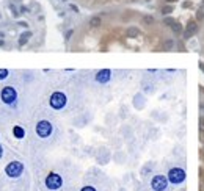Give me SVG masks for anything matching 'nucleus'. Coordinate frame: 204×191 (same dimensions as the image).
<instances>
[{"mask_svg": "<svg viewBox=\"0 0 204 191\" xmlns=\"http://www.w3.org/2000/svg\"><path fill=\"white\" fill-rule=\"evenodd\" d=\"M61 185H63V179L58 174L50 172L46 177V186H47L49 190H58V188H61Z\"/></svg>", "mask_w": 204, "mask_h": 191, "instance_id": "obj_3", "label": "nucleus"}, {"mask_svg": "<svg viewBox=\"0 0 204 191\" xmlns=\"http://www.w3.org/2000/svg\"><path fill=\"white\" fill-rule=\"evenodd\" d=\"M90 25H91L93 28H98V27L102 25V19L99 17V16H93V17L90 19Z\"/></svg>", "mask_w": 204, "mask_h": 191, "instance_id": "obj_10", "label": "nucleus"}, {"mask_svg": "<svg viewBox=\"0 0 204 191\" xmlns=\"http://www.w3.org/2000/svg\"><path fill=\"white\" fill-rule=\"evenodd\" d=\"M96 80H98L99 83H105L110 80V71L108 69H102V71L98 72V75H96Z\"/></svg>", "mask_w": 204, "mask_h": 191, "instance_id": "obj_9", "label": "nucleus"}, {"mask_svg": "<svg viewBox=\"0 0 204 191\" xmlns=\"http://www.w3.org/2000/svg\"><path fill=\"white\" fill-rule=\"evenodd\" d=\"M36 133H38V136H41V138H47L52 133V124L49 122V121H39V122L36 124Z\"/></svg>", "mask_w": 204, "mask_h": 191, "instance_id": "obj_4", "label": "nucleus"}, {"mask_svg": "<svg viewBox=\"0 0 204 191\" xmlns=\"http://www.w3.org/2000/svg\"><path fill=\"white\" fill-rule=\"evenodd\" d=\"M22 171H24V165H22L21 162H11L8 166L5 168V172L8 177H11V179H16V177H19L22 174Z\"/></svg>", "mask_w": 204, "mask_h": 191, "instance_id": "obj_2", "label": "nucleus"}, {"mask_svg": "<svg viewBox=\"0 0 204 191\" xmlns=\"http://www.w3.org/2000/svg\"><path fill=\"white\" fill-rule=\"evenodd\" d=\"M80 191H96V190L93 188V186H85V188H82Z\"/></svg>", "mask_w": 204, "mask_h": 191, "instance_id": "obj_21", "label": "nucleus"}, {"mask_svg": "<svg viewBox=\"0 0 204 191\" xmlns=\"http://www.w3.org/2000/svg\"><path fill=\"white\" fill-rule=\"evenodd\" d=\"M196 17H198V21H203V19H204V14H203V11H198V14H196Z\"/></svg>", "mask_w": 204, "mask_h": 191, "instance_id": "obj_20", "label": "nucleus"}, {"mask_svg": "<svg viewBox=\"0 0 204 191\" xmlns=\"http://www.w3.org/2000/svg\"><path fill=\"white\" fill-rule=\"evenodd\" d=\"M171 28H173V31H174L176 35H179V33H182V25H180L179 22H174V24L171 25Z\"/></svg>", "mask_w": 204, "mask_h": 191, "instance_id": "obj_14", "label": "nucleus"}, {"mask_svg": "<svg viewBox=\"0 0 204 191\" xmlns=\"http://www.w3.org/2000/svg\"><path fill=\"white\" fill-rule=\"evenodd\" d=\"M2 153H3V149H2V146H0V157H2Z\"/></svg>", "mask_w": 204, "mask_h": 191, "instance_id": "obj_24", "label": "nucleus"}, {"mask_svg": "<svg viewBox=\"0 0 204 191\" xmlns=\"http://www.w3.org/2000/svg\"><path fill=\"white\" fill-rule=\"evenodd\" d=\"M141 22L145 25H154V24H156V19H154L152 16H143Z\"/></svg>", "mask_w": 204, "mask_h": 191, "instance_id": "obj_13", "label": "nucleus"}, {"mask_svg": "<svg viewBox=\"0 0 204 191\" xmlns=\"http://www.w3.org/2000/svg\"><path fill=\"white\" fill-rule=\"evenodd\" d=\"M65 105H66V96L63 94V92L57 91V92H53V94L50 96V107H52V108L60 110V108H63Z\"/></svg>", "mask_w": 204, "mask_h": 191, "instance_id": "obj_6", "label": "nucleus"}, {"mask_svg": "<svg viewBox=\"0 0 204 191\" xmlns=\"http://www.w3.org/2000/svg\"><path fill=\"white\" fill-rule=\"evenodd\" d=\"M163 24H165V25H168V27H171L173 24H174V21H173V17H165Z\"/></svg>", "mask_w": 204, "mask_h": 191, "instance_id": "obj_19", "label": "nucleus"}, {"mask_svg": "<svg viewBox=\"0 0 204 191\" xmlns=\"http://www.w3.org/2000/svg\"><path fill=\"white\" fill-rule=\"evenodd\" d=\"M198 31V24H196V22H189V25H187V28L184 30V38H190V36H193L195 35V33Z\"/></svg>", "mask_w": 204, "mask_h": 191, "instance_id": "obj_8", "label": "nucleus"}, {"mask_svg": "<svg viewBox=\"0 0 204 191\" xmlns=\"http://www.w3.org/2000/svg\"><path fill=\"white\" fill-rule=\"evenodd\" d=\"M173 46H174V42H173V39H166L165 42H163V50H171Z\"/></svg>", "mask_w": 204, "mask_h": 191, "instance_id": "obj_15", "label": "nucleus"}, {"mask_svg": "<svg viewBox=\"0 0 204 191\" xmlns=\"http://www.w3.org/2000/svg\"><path fill=\"white\" fill-rule=\"evenodd\" d=\"M168 180L171 183H180V182H184V180H185V171L180 169V168H173V169H170Z\"/></svg>", "mask_w": 204, "mask_h": 191, "instance_id": "obj_5", "label": "nucleus"}, {"mask_svg": "<svg viewBox=\"0 0 204 191\" xmlns=\"http://www.w3.org/2000/svg\"><path fill=\"white\" fill-rule=\"evenodd\" d=\"M8 77V71L6 69H0V80H5Z\"/></svg>", "mask_w": 204, "mask_h": 191, "instance_id": "obj_18", "label": "nucleus"}, {"mask_svg": "<svg viewBox=\"0 0 204 191\" xmlns=\"http://www.w3.org/2000/svg\"><path fill=\"white\" fill-rule=\"evenodd\" d=\"M0 97H2L3 103L13 105L14 100H16V97H18V92H16V89L13 88V86H5V88L2 89V92H0Z\"/></svg>", "mask_w": 204, "mask_h": 191, "instance_id": "obj_1", "label": "nucleus"}, {"mask_svg": "<svg viewBox=\"0 0 204 191\" xmlns=\"http://www.w3.org/2000/svg\"><path fill=\"white\" fill-rule=\"evenodd\" d=\"M151 186L154 191H165L166 188V179L163 176H156L151 182Z\"/></svg>", "mask_w": 204, "mask_h": 191, "instance_id": "obj_7", "label": "nucleus"}, {"mask_svg": "<svg viewBox=\"0 0 204 191\" xmlns=\"http://www.w3.org/2000/svg\"><path fill=\"white\" fill-rule=\"evenodd\" d=\"M199 69H201V71L204 72V63H199Z\"/></svg>", "mask_w": 204, "mask_h": 191, "instance_id": "obj_22", "label": "nucleus"}, {"mask_svg": "<svg viewBox=\"0 0 204 191\" xmlns=\"http://www.w3.org/2000/svg\"><path fill=\"white\" fill-rule=\"evenodd\" d=\"M32 38V33L30 31H25L24 35H21V39H19V46H25L28 42V39Z\"/></svg>", "mask_w": 204, "mask_h": 191, "instance_id": "obj_12", "label": "nucleus"}, {"mask_svg": "<svg viewBox=\"0 0 204 191\" xmlns=\"http://www.w3.org/2000/svg\"><path fill=\"white\" fill-rule=\"evenodd\" d=\"M166 3H174V2H178V0H165Z\"/></svg>", "mask_w": 204, "mask_h": 191, "instance_id": "obj_23", "label": "nucleus"}, {"mask_svg": "<svg viewBox=\"0 0 204 191\" xmlns=\"http://www.w3.org/2000/svg\"><path fill=\"white\" fill-rule=\"evenodd\" d=\"M13 135H14V136H16V138H18V139H21V138H24L25 132H24V129H22V127L16 125L14 129H13Z\"/></svg>", "mask_w": 204, "mask_h": 191, "instance_id": "obj_11", "label": "nucleus"}, {"mask_svg": "<svg viewBox=\"0 0 204 191\" xmlns=\"http://www.w3.org/2000/svg\"><path fill=\"white\" fill-rule=\"evenodd\" d=\"M127 35L130 36V38H133V36H138L140 31H138L137 28H129V30H127Z\"/></svg>", "mask_w": 204, "mask_h": 191, "instance_id": "obj_17", "label": "nucleus"}, {"mask_svg": "<svg viewBox=\"0 0 204 191\" xmlns=\"http://www.w3.org/2000/svg\"><path fill=\"white\" fill-rule=\"evenodd\" d=\"M162 13H163V14H171V13H173V6L171 5H166V6H163V8H162Z\"/></svg>", "mask_w": 204, "mask_h": 191, "instance_id": "obj_16", "label": "nucleus"}]
</instances>
